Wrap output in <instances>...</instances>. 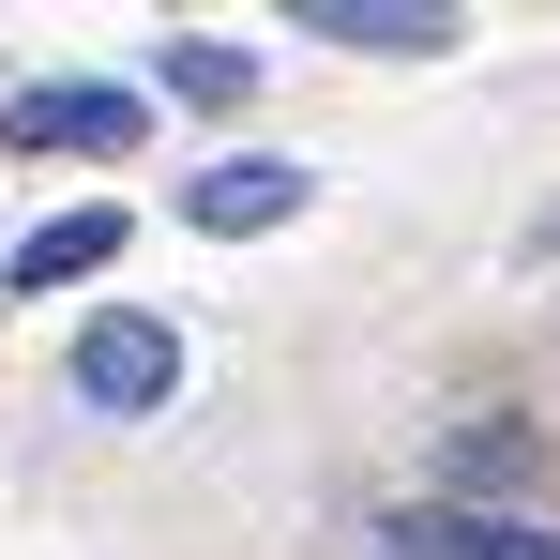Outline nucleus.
Wrapping results in <instances>:
<instances>
[{
  "label": "nucleus",
  "instance_id": "f257e3e1",
  "mask_svg": "<svg viewBox=\"0 0 560 560\" xmlns=\"http://www.w3.org/2000/svg\"><path fill=\"white\" fill-rule=\"evenodd\" d=\"M137 121L152 106L121 92V77H46V92L0 106V152H137Z\"/></svg>",
  "mask_w": 560,
  "mask_h": 560
},
{
  "label": "nucleus",
  "instance_id": "f03ea898",
  "mask_svg": "<svg viewBox=\"0 0 560 560\" xmlns=\"http://www.w3.org/2000/svg\"><path fill=\"white\" fill-rule=\"evenodd\" d=\"M77 394L121 409V424H137V409H167V394H183V334H167V318H137V303H106L92 334H77Z\"/></svg>",
  "mask_w": 560,
  "mask_h": 560
},
{
  "label": "nucleus",
  "instance_id": "7ed1b4c3",
  "mask_svg": "<svg viewBox=\"0 0 560 560\" xmlns=\"http://www.w3.org/2000/svg\"><path fill=\"white\" fill-rule=\"evenodd\" d=\"M303 197H318V183H303L288 152H228V167H197V183H183V212L212 228V243H243V228H288Z\"/></svg>",
  "mask_w": 560,
  "mask_h": 560
},
{
  "label": "nucleus",
  "instance_id": "20e7f679",
  "mask_svg": "<svg viewBox=\"0 0 560 560\" xmlns=\"http://www.w3.org/2000/svg\"><path fill=\"white\" fill-rule=\"evenodd\" d=\"M394 546L424 560H560L546 515H485V500H424V515H394Z\"/></svg>",
  "mask_w": 560,
  "mask_h": 560
},
{
  "label": "nucleus",
  "instance_id": "39448f33",
  "mask_svg": "<svg viewBox=\"0 0 560 560\" xmlns=\"http://www.w3.org/2000/svg\"><path fill=\"white\" fill-rule=\"evenodd\" d=\"M318 46H378V61H440L455 46V0H303Z\"/></svg>",
  "mask_w": 560,
  "mask_h": 560
},
{
  "label": "nucleus",
  "instance_id": "423d86ee",
  "mask_svg": "<svg viewBox=\"0 0 560 560\" xmlns=\"http://www.w3.org/2000/svg\"><path fill=\"white\" fill-rule=\"evenodd\" d=\"M106 258H121V212L92 197V212H46V228L0 258V288H77V273H106Z\"/></svg>",
  "mask_w": 560,
  "mask_h": 560
},
{
  "label": "nucleus",
  "instance_id": "0eeeda50",
  "mask_svg": "<svg viewBox=\"0 0 560 560\" xmlns=\"http://www.w3.org/2000/svg\"><path fill=\"white\" fill-rule=\"evenodd\" d=\"M167 92H183V106H243V92H258V61L212 46V31H183V46H167Z\"/></svg>",
  "mask_w": 560,
  "mask_h": 560
}]
</instances>
